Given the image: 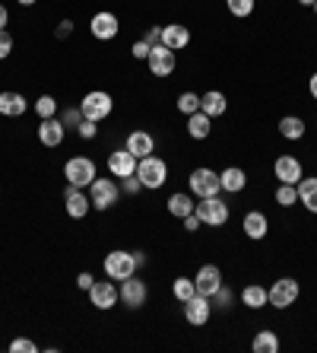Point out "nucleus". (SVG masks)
Listing matches in <instances>:
<instances>
[{"instance_id":"f257e3e1","label":"nucleus","mask_w":317,"mask_h":353,"mask_svg":"<svg viewBox=\"0 0 317 353\" xmlns=\"http://www.w3.org/2000/svg\"><path fill=\"white\" fill-rule=\"evenodd\" d=\"M137 179L143 181V188H162L165 181H168V163H165L162 157H155V153H149V157L137 159Z\"/></svg>"},{"instance_id":"f03ea898","label":"nucleus","mask_w":317,"mask_h":353,"mask_svg":"<svg viewBox=\"0 0 317 353\" xmlns=\"http://www.w3.org/2000/svg\"><path fill=\"white\" fill-rule=\"evenodd\" d=\"M187 188H190V194H194L197 201H200V197H216L222 191V179H219V172H212L210 165H200V169L190 172Z\"/></svg>"},{"instance_id":"7ed1b4c3","label":"nucleus","mask_w":317,"mask_h":353,"mask_svg":"<svg viewBox=\"0 0 317 353\" xmlns=\"http://www.w3.org/2000/svg\"><path fill=\"white\" fill-rule=\"evenodd\" d=\"M137 268H140V261H137V252H108L105 255V274H108V280H127V277H133L137 274Z\"/></svg>"},{"instance_id":"20e7f679","label":"nucleus","mask_w":317,"mask_h":353,"mask_svg":"<svg viewBox=\"0 0 317 353\" xmlns=\"http://www.w3.org/2000/svg\"><path fill=\"white\" fill-rule=\"evenodd\" d=\"M64 179H67V185H74V188H89L92 181H96V163H92L89 157L67 159Z\"/></svg>"},{"instance_id":"39448f33","label":"nucleus","mask_w":317,"mask_h":353,"mask_svg":"<svg viewBox=\"0 0 317 353\" xmlns=\"http://www.w3.org/2000/svg\"><path fill=\"white\" fill-rule=\"evenodd\" d=\"M194 214L200 216V223L204 226H226L228 223V204L222 201L219 194L216 197H200L194 207Z\"/></svg>"},{"instance_id":"423d86ee","label":"nucleus","mask_w":317,"mask_h":353,"mask_svg":"<svg viewBox=\"0 0 317 353\" xmlns=\"http://www.w3.org/2000/svg\"><path fill=\"white\" fill-rule=\"evenodd\" d=\"M111 108H114V99L108 96L105 90L86 92V96H83V102H80L83 118H89V121H102V118H108V115H111Z\"/></svg>"},{"instance_id":"0eeeda50","label":"nucleus","mask_w":317,"mask_h":353,"mask_svg":"<svg viewBox=\"0 0 317 353\" xmlns=\"http://www.w3.org/2000/svg\"><path fill=\"white\" fill-rule=\"evenodd\" d=\"M118 197H121V188H118L111 179H98L96 175V181L89 185L92 207H96V210H111V207L118 204Z\"/></svg>"},{"instance_id":"6e6552de","label":"nucleus","mask_w":317,"mask_h":353,"mask_svg":"<svg viewBox=\"0 0 317 353\" xmlns=\"http://www.w3.org/2000/svg\"><path fill=\"white\" fill-rule=\"evenodd\" d=\"M267 293H270V305H276V309H289V305H295L301 287H298V280L295 277H279Z\"/></svg>"},{"instance_id":"1a4fd4ad","label":"nucleus","mask_w":317,"mask_h":353,"mask_svg":"<svg viewBox=\"0 0 317 353\" xmlns=\"http://www.w3.org/2000/svg\"><path fill=\"white\" fill-rule=\"evenodd\" d=\"M146 67H149V74H153V77L175 74V67H178V61H175V51L165 48L162 41H159V45H153V48H149V58H146Z\"/></svg>"},{"instance_id":"9d476101","label":"nucleus","mask_w":317,"mask_h":353,"mask_svg":"<svg viewBox=\"0 0 317 353\" xmlns=\"http://www.w3.org/2000/svg\"><path fill=\"white\" fill-rule=\"evenodd\" d=\"M194 287H197V293L200 296H216L219 293V287H222V271L216 268V264H204L200 271H197V277H194Z\"/></svg>"},{"instance_id":"9b49d317","label":"nucleus","mask_w":317,"mask_h":353,"mask_svg":"<svg viewBox=\"0 0 317 353\" xmlns=\"http://www.w3.org/2000/svg\"><path fill=\"white\" fill-rule=\"evenodd\" d=\"M118 299H121V290L114 287L111 280H96V283H92L89 303L96 305V309H102V312H105V309H111V305L118 303Z\"/></svg>"},{"instance_id":"f8f14e48","label":"nucleus","mask_w":317,"mask_h":353,"mask_svg":"<svg viewBox=\"0 0 317 353\" xmlns=\"http://www.w3.org/2000/svg\"><path fill=\"white\" fill-rule=\"evenodd\" d=\"M146 296H149V290H146L143 280H137V274L127 277V280H121V303L124 305H131V309H143V305H146Z\"/></svg>"},{"instance_id":"ddd939ff","label":"nucleus","mask_w":317,"mask_h":353,"mask_svg":"<svg viewBox=\"0 0 317 353\" xmlns=\"http://www.w3.org/2000/svg\"><path fill=\"white\" fill-rule=\"evenodd\" d=\"M108 172H111L114 179H127V175L137 172V157H133L127 147L114 150V153H108Z\"/></svg>"},{"instance_id":"4468645a","label":"nucleus","mask_w":317,"mask_h":353,"mask_svg":"<svg viewBox=\"0 0 317 353\" xmlns=\"http://www.w3.org/2000/svg\"><path fill=\"white\" fill-rule=\"evenodd\" d=\"M184 305V319L190 321V325H197V328H200V325H206V321H210V312H212V303L210 299H206V296H190V299H187V303H181Z\"/></svg>"},{"instance_id":"2eb2a0df","label":"nucleus","mask_w":317,"mask_h":353,"mask_svg":"<svg viewBox=\"0 0 317 353\" xmlns=\"http://www.w3.org/2000/svg\"><path fill=\"white\" fill-rule=\"evenodd\" d=\"M89 32L96 35L98 41H108V39H114V35L121 32V23H118V17H114V13L102 10V13H96V17H92Z\"/></svg>"},{"instance_id":"dca6fc26","label":"nucleus","mask_w":317,"mask_h":353,"mask_svg":"<svg viewBox=\"0 0 317 353\" xmlns=\"http://www.w3.org/2000/svg\"><path fill=\"white\" fill-rule=\"evenodd\" d=\"M64 204H67V214L74 216V220H83V216L92 210V201H89V194L83 188H74V185H67V191H64Z\"/></svg>"},{"instance_id":"f3484780","label":"nucleus","mask_w":317,"mask_h":353,"mask_svg":"<svg viewBox=\"0 0 317 353\" xmlns=\"http://www.w3.org/2000/svg\"><path fill=\"white\" fill-rule=\"evenodd\" d=\"M67 137V128L61 124V118H41L39 124V140H41V147H61Z\"/></svg>"},{"instance_id":"a211bd4d","label":"nucleus","mask_w":317,"mask_h":353,"mask_svg":"<svg viewBox=\"0 0 317 353\" xmlns=\"http://www.w3.org/2000/svg\"><path fill=\"white\" fill-rule=\"evenodd\" d=\"M159 41H162L165 48H171V51H184L187 45H190V29L181 26V23H168V26H162Z\"/></svg>"},{"instance_id":"6ab92c4d","label":"nucleus","mask_w":317,"mask_h":353,"mask_svg":"<svg viewBox=\"0 0 317 353\" xmlns=\"http://www.w3.org/2000/svg\"><path fill=\"white\" fill-rule=\"evenodd\" d=\"M273 172H276V179L283 181V185H298L301 179H305V172H301V163L295 157H279L276 163H273Z\"/></svg>"},{"instance_id":"aec40b11","label":"nucleus","mask_w":317,"mask_h":353,"mask_svg":"<svg viewBox=\"0 0 317 353\" xmlns=\"http://www.w3.org/2000/svg\"><path fill=\"white\" fill-rule=\"evenodd\" d=\"M124 147L131 150L137 159H143V157H149V153H155V137L149 131H131Z\"/></svg>"},{"instance_id":"412c9836","label":"nucleus","mask_w":317,"mask_h":353,"mask_svg":"<svg viewBox=\"0 0 317 353\" xmlns=\"http://www.w3.org/2000/svg\"><path fill=\"white\" fill-rule=\"evenodd\" d=\"M25 112H29V102H25L23 92H0V115L23 118Z\"/></svg>"},{"instance_id":"4be33fe9","label":"nucleus","mask_w":317,"mask_h":353,"mask_svg":"<svg viewBox=\"0 0 317 353\" xmlns=\"http://www.w3.org/2000/svg\"><path fill=\"white\" fill-rule=\"evenodd\" d=\"M241 230L248 239H263L270 232V220L261 214V210H251V214L241 220Z\"/></svg>"},{"instance_id":"5701e85b","label":"nucleus","mask_w":317,"mask_h":353,"mask_svg":"<svg viewBox=\"0 0 317 353\" xmlns=\"http://www.w3.org/2000/svg\"><path fill=\"white\" fill-rule=\"evenodd\" d=\"M226 108H228V99L222 96L219 90H210L206 96H200V112H204V115L219 118V115H226Z\"/></svg>"},{"instance_id":"b1692460","label":"nucleus","mask_w":317,"mask_h":353,"mask_svg":"<svg viewBox=\"0 0 317 353\" xmlns=\"http://www.w3.org/2000/svg\"><path fill=\"white\" fill-rule=\"evenodd\" d=\"M219 179H222V191H228V194H238V191L248 188V172L238 169V165H228L226 172H219Z\"/></svg>"},{"instance_id":"393cba45","label":"nucleus","mask_w":317,"mask_h":353,"mask_svg":"<svg viewBox=\"0 0 317 353\" xmlns=\"http://www.w3.org/2000/svg\"><path fill=\"white\" fill-rule=\"evenodd\" d=\"M241 305H248V309H263V305H270L267 287H261V283H248V287L241 290Z\"/></svg>"},{"instance_id":"a878e982","label":"nucleus","mask_w":317,"mask_h":353,"mask_svg":"<svg viewBox=\"0 0 317 353\" xmlns=\"http://www.w3.org/2000/svg\"><path fill=\"white\" fill-rule=\"evenodd\" d=\"M212 131V118L204 115V112H194V115H187V134L194 140H206Z\"/></svg>"},{"instance_id":"bb28decb","label":"nucleus","mask_w":317,"mask_h":353,"mask_svg":"<svg viewBox=\"0 0 317 353\" xmlns=\"http://www.w3.org/2000/svg\"><path fill=\"white\" fill-rule=\"evenodd\" d=\"M194 207H197V201L190 194H184V191H178V194L168 197V214L178 216V220H184V216L194 214Z\"/></svg>"},{"instance_id":"cd10ccee","label":"nucleus","mask_w":317,"mask_h":353,"mask_svg":"<svg viewBox=\"0 0 317 353\" xmlns=\"http://www.w3.org/2000/svg\"><path fill=\"white\" fill-rule=\"evenodd\" d=\"M295 188H298V204H305L311 214H317V175H311V179H301Z\"/></svg>"},{"instance_id":"c85d7f7f","label":"nucleus","mask_w":317,"mask_h":353,"mask_svg":"<svg viewBox=\"0 0 317 353\" xmlns=\"http://www.w3.org/2000/svg\"><path fill=\"white\" fill-rule=\"evenodd\" d=\"M305 131H308V128H305V121H301L298 115H285L283 121H279V134H283L285 140H301Z\"/></svg>"},{"instance_id":"c756f323","label":"nucleus","mask_w":317,"mask_h":353,"mask_svg":"<svg viewBox=\"0 0 317 353\" xmlns=\"http://www.w3.org/2000/svg\"><path fill=\"white\" fill-rule=\"evenodd\" d=\"M251 350H254V353H279V337H276V331H257V337H254Z\"/></svg>"},{"instance_id":"7c9ffc66","label":"nucleus","mask_w":317,"mask_h":353,"mask_svg":"<svg viewBox=\"0 0 317 353\" xmlns=\"http://www.w3.org/2000/svg\"><path fill=\"white\" fill-rule=\"evenodd\" d=\"M171 293H175V299H178V303H187L190 296H197L194 277H178L175 283H171Z\"/></svg>"},{"instance_id":"2f4dec72","label":"nucleus","mask_w":317,"mask_h":353,"mask_svg":"<svg viewBox=\"0 0 317 353\" xmlns=\"http://www.w3.org/2000/svg\"><path fill=\"white\" fill-rule=\"evenodd\" d=\"M35 115L39 118H57V99L54 96H39L35 99Z\"/></svg>"},{"instance_id":"473e14b6","label":"nucleus","mask_w":317,"mask_h":353,"mask_svg":"<svg viewBox=\"0 0 317 353\" xmlns=\"http://www.w3.org/2000/svg\"><path fill=\"white\" fill-rule=\"evenodd\" d=\"M254 3H257V0H226L228 13H232V17H235V19L251 17V13H254Z\"/></svg>"},{"instance_id":"72a5a7b5","label":"nucleus","mask_w":317,"mask_h":353,"mask_svg":"<svg viewBox=\"0 0 317 353\" xmlns=\"http://www.w3.org/2000/svg\"><path fill=\"white\" fill-rule=\"evenodd\" d=\"M276 204H279V207L298 204V188H295V185H283V181H279V188H276Z\"/></svg>"},{"instance_id":"f704fd0d","label":"nucleus","mask_w":317,"mask_h":353,"mask_svg":"<svg viewBox=\"0 0 317 353\" xmlns=\"http://www.w3.org/2000/svg\"><path fill=\"white\" fill-rule=\"evenodd\" d=\"M178 112L181 115H194V112H200V96H197V92H181L178 96Z\"/></svg>"},{"instance_id":"c9c22d12","label":"nucleus","mask_w":317,"mask_h":353,"mask_svg":"<svg viewBox=\"0 0 317 353\" xmlns=\"http://www.w3.org/2000/svg\"><path fill=\"white\" fill-rule=\"evenodd\" d=\"M76 134H80L83 140H96V134H98V121H89V118H83V121L76 124Z\"/></svg>"},{"instance_id":"e433bc0d","label":"nucleus","mask_w":317,"mask_h":353,"mask_svg":"<svg viewBox=\"0 0 317 353\" xmlns=\"http://www.w3.org/2000/svg\"><path fill=\"white\" fill-rule=\"evenodd\" d=\"M210 303L216 305V309H228V305H232V293L226 290V283L219 287V293H216V296H210Z\"/></svg>"},{"instance_id":"4c0bfd02","label":"nucleus","mask_w":317,"mask_h":353,"mask_svg":"<svg viewBox=\"0 0 317 353\" xmlns=\"http://www.w3.org/2000/svg\"><path fill=\"white\" fill-rule=\"evenodd\" d=\"M35 350H39V347H35L29 337H17V341L10 344V353H35Z\"/></svg>"},{"instance_id":"58836bf2","label":"nucleus","mask_w":317,"mask_h":353,"mask_svg":"<svg viewBox=\"0 0 317 353\" xmlns=\"http://www.w3.org/2000/svg\"><path fill=\"white\" fill-rule=\"evenodd\" d=\"M80 121H83V112H80V108H67L64 115H61V124H64V128H76Z\"/></svg>"},{"instance_id":"ea45409f","label":"nucleus","mask_w":317,"mask_h":353,"mask_svg":"<svg viewBox=\"0 0 317 353\" xmlns=\"http://www.w3.org/2000/svg\"><path fill=\"white\" fill-rule=\"evenodd\" d=\"M10 51H13V35L7 29H0V61L10 58Z\"/></svg>"},{"instance_id":"a19ab883","label":"nucleus","mask_w":317,"mask_h":353,"mask_svg":"<svg viewBox=\"0 0 317 353\" xmlns=\"http://www.w3.org/2000/svg\"><path fill=\"white\" fill-rule=\"evenodd\" d=\"M121 181H124V191H127V194H140V191H143V181L137 179V172L127 175V179H121Z\"/></svg>"},{"instance_id":"79ce46f5","label":"nucleus","mask_w":317,"mask_h":353,"mask_svg":"<svg viewBox=\"0 0 317 353\" xmlns=\"http://www.w3.org/2000/svg\"><path fill=\"white\" fill-rule=\"evenodd\" d=\"M149 48H153V45H146V41H133L131 54H133V58H140V61H146L149 58Z\"/></svg>"},{"instance_id":"37998d69","label":"nucleus","mask_w":317,"mask_h":353,"mask_svg":"<svg viewBox=\"0 0 317 353\" xmlns=\"http://www.w3.org/2000/svg\"><path fill=\"white\" fill-rule=\"evenodd\" d=\"M92 283H96V277H92V274H86V271H83L80 277H76V287H80V290H86V293H89V290H92Z\"/></svg>"},{"instance_id":"c03bdc74","label":"nucleus","mask_w":317,"mask_h":353,"mask_svg":"<svg viewBox=\"0 0 317 353\" xmlns=\"http://www.w3.org/2000/svg\"><path fill=\"white\" fill-rule=\"evenodd\" d=\"M200 226H204V223H200V216H197V214L184 216V230H187V232H197V230H200Z\"/></svg>"},{"instance_id":"a18cd8bd","label":"nucleus","mask_w":317,"mask_h":353,"mask_svg":"<svg viewBox=\"0 0 317 353\" xmlns=\"http://www.w3.org/2000/svg\"><path fill=\"white\" fill-rule=\"evenodd\" d=\"M159 35H162V29H159V26H153V29L146 32V39H143V41H146V45H159Z\"/></svg>"},{"instance_id":"49530a36","label":"nucleus","mask_w":317,"mask_h":353,"mask_svg":"<svg viewBox=\"0 0 317 353\" xmlns=\"http://www.w3.org/2000/svg\"><path fill=\"white\" fill-rule=\"evenodd\" d=\"M7 26H10V10L0 3V29H7Z\"/></svg>"},{"instance_id":"de8ad7c7","label":"nucleus","mask_w":317,"mask_h":353,"mask_svg":"<svg viewBox=\"0 0 317 353\" xmlns=\"http://www.w3.org/2000/svg\"><path fill=\"white\" fill-rule=\"evenodd\" d=\"M70 29H74V23H70V19H64V23H61V29H57V35H61V39H67V35H70Z\"/></svg>"},{"instance_id":"09e8293b","label":"nucleus","mask_w":317,"mask_h":353,"mask_svg":"<svg viewBox=\"0 0 317 353\" xmlns=\"http://www.w3.org/2000/svg\"><path fill=\"white\" fill-rule=\"evenodd\" d=\"M311 96H314V99H317V74H314V77H311Z\"/></svg>"},{"instance_id":"8fccbe9b","label":"nucleus","mask_w":317,"mask_h":353,"mask_svg":"<svg viewBox=\"0 0 317 353\" xmlns=\"http://www.w3.org/2000/svg\"><path fill=\"white\" fill-rule=\"evenodd\" d=\"M298 3H301V7H314L317 0H298Z\"/></svg>"},{"instance_id":"3c124183","label":"nucleus","mask_w":317,"mask_h":353,"mask_svg":"<svg viewBox=\"0 0 317 353\" xmlns=\"http://www.w3.org/2000/svg\"><path fill=\"white\" fill-rule=\"evenodd\" d=\"M19 3H23V7H32V3H35V0H19Z\"/></svg>"},{"instance_id":"603ef678","label":"nucleus","mask_w":317,"mask_h":353,"mask_svg":"<svg viewBox=\"0 0 317 353\" xmlns=\"http://www.w3.org/2000/svg\"><path fill=\"white\" fill-rule=\"evenodd\" d=\"M314 13H317V3H314Z\"/></svg>"}]
</instances>
